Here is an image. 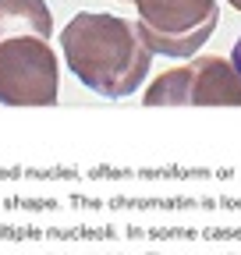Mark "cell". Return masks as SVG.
<instances>
[{"mask_svg": "<svg viewBox=\"0 0 241 255\" xmlns=\"http://www.w3.org/2000/svg\"><path fill=\"white\" fill-rule=\"evenodd\" d=\"M60 89V64L46 39L14 36L0 43V103L53 107Z\"/></svg>", "mask_w": 241, "mask_h": 255, "instance_id": "obj_4", "label": "cell"}, {"mask_svg": "<svg viewBox=\"0 0 241 255\" xmlns=\"http://www.w3.org/2000/svg\"><path fill=\"white\" fill-rule=\"evenodd\" d=\"M227 4H231L234 11H241V0H227Z\"/></svg>", "mask_w": 241, "mask_h": 255, "instance_id": "obj_7", "label": "cell"}, {"mask_svg": "<svg viewBox=\"0 0 241 255\" xmlns=\"http://www.w3.org/2000/svg\"><path fill=\"white\" fill-rule=\"evenodd\" d=\"M145 107H241V75L227 57H195L192 64L156 75Z\"/></svg>", "mask_w": 241, "mask_h": 255, "instance_id": "obj_3", "label": "cell"}, {"mask_svg": "<svg viewBox=\"0 0 241 255\" xmlns=\"http://www.w3.org/2000/svg\"><path fill=\"white\" fill-rule=\"evenodd\" d=\"M68 71L103 100L131 96L153 71V50L138 36L135 21L107 11H78L64 25Z\"/></svg>", "mask_w": 241, "mask_h": 255, "instance_id": "obj_1", "label": "cell"}, {"mask_svg": "<svg viewBox=\"0 0 241 255\" xmlns=\"http://www.w3.org/2000/svg\"><path fill=\"white\" fill-rule=\"evenodd\" d=\"M231 64H234L238 75H241V36H238V43H234V57H231Z\"/></svg>", "mask_w": 241, "mask_h": 255, "instance_id": "obj_6", "label": "cell"}, {"mask_svg": "<svg viewBox=\"0 0 241 255\" xmlns=\"http://www.w3.org/2000/svg\"><path fill=\"white\" fill-rule=\"evenodd\" d=\"M131 4L138 7L135 28L142 43L163 57H195L220 21L217 0H131Z\"/></svg>", "mask_w": 241, "mask_h": 255, "instance_id": "obj_2", "label": "cell"}, {"mask_svg": "<svg viewBox=\"0 0 241 255\" xmlns=\"http://www.w3.org/2000/svg\"><path fill=\"white\" fill-rule=\"evenodd\" d=\"M14 36H53V14L46 0H0V43Z\"/></svg>", "mask_w": 241, "mask_h": 255, "instance_id": "obj_5", "label": "cell"}]
</instances>
